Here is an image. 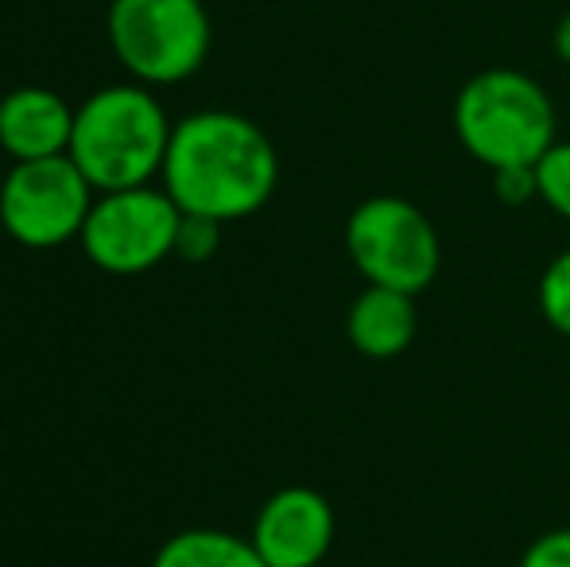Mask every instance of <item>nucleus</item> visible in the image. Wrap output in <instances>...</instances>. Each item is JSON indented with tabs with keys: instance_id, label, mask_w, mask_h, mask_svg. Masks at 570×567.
<instances>
[{
	"instance_id": "obj_15",
	"label": "nucleus",
	"mask_w": 570,
	"mask_h": 567,
	"mask_svg": "<svg viewBox=\"0 0 570 567\" xmlns=\"http://www.w3.org/2000/svg\"><path fill=\"white\" fill-rule=\"evenodd\" d=\"M517 567H570V529H548L524 548Z\"/></svg>"
},
{
	"instance_id": "obj_3",
	"label": "nucleus",
	"mask_w": 570,
	"mask_h": 567,
	"mask_svg": "<svg viewBox=\"0 0 570 567\" xmlns=\"http://www.w3.org/2000/svg\"><path fill=\"white\" fill-rule=\"evenodd\" d=\"M454 133L489 172L535 167L556 144V106L532 75L489 67L458 90Z\"/></svg>"
},
{
	"instance_id": "obj_8",
	"label": "nucleus",
	"mask_w": 570,
	"mask_h": 567,
	"mask_svg": "<svg viewBox=\"0 0 570 567\" xmlns=\"http://www.w3.org/2000/svg\"><path fill=\"white\" fill-rule=\"evenodd\" d=\"M248 540L268 567H318L334 545V509L311 486H284L261 506Z\"/></svg>"
},
{
	"instance_id": "obj_16",
	"label": "nucleus",
	"mask_w": 570,
	"mask_h": 567,
	"mask_svg": "<svg viewBox=\"0 0 570 567\" xmlns=\"http://www.w3.org/2000/svg\"><path fill=\"white\" fill-rule=\"evenodd\" d=\"M493 187L504 206H524L532 198H540L535 195V167H504V172H493Z\"/></svg>"
},
{
	"instance_id": "obj_7",
	"label": "nucleus",
	"mask_w": 570,
	"mask_h": 567,
	"mask_svg": "<svg viewBox=\"0 0 570 567\" xmlns=\"http://www.w3.org/2000/svg\"><path fill=\"white\" fill-rule=\"evenodd\" d=\"M90 206L94 187L70 156L23 159L0 183V222L28 250H55L82 237Z\"/></svg>"
},
{
	"instance_id": "obj_9",
	"label": "nucleus",
	"mask_w": 570,
	"mask_h": 567,
	"mask_svg": "<svg viewBox=\"0 0 570 567\" xmlns=\"http://www.w3.org/2000/svg\"><path fill=\"white\" fill-rule=\"evenodd\" d=\"M75 133V109L43 86H20L0 98V148L23 164V159H51L70 151Z\"/></svg>"
},
{
	"instance_id": "obj_12",
	"label": "nucleus",
	"mask_w": 570,
	"mask_h": 567,
	"mask_svg": "<svg viewBox=\"0 0 570 567\" xmlns=\"http://www.w3.org/2000/svg\"><path fill=\"white\" fill-rule=\"evenodd\" d=\"M535 195L570 222V140H556L535 164Z\"/></svg>"
},
{
	"instance_id": "obj_2",
	"label": "nucleus",
	"mask_w": 570,
	"mask_h": 567,
	"mask_svg": "<svg viewBox=\"0 0 570 567\" xmlns=\"http://www.w3.org/2000/svg\"><path fill=\"white\" fill-rule=\"evenodd\" d=\"M171 129L164 106L144 86H109L75 109L67 156L101 195L136 190L164 172Z\"/></svg>"
},
{
	"instance_id": "obj_18",
	"label": "nucleus",
	"mask_w": 570,
	"mask_h": 567,
	"mask_svg": "<svg viewBox=\"0 0 570 567\" xmlns=\"http://www.w3.org/2000/svg\"><path fill=\"white\" fill-rule=\"evenodd\" d=\"M109 4H114V0H109Z\"/></svg>"
},
{
	"instance_id": "obj_1",
	"label": "nucleus",
	"mask_w": 570,
	"mask_h": 567,
	"mask_svg": "<svg viewBox=\"0 0 570 567\" xmlns=\"http://www.w3.org/2000/svg\"><path fill=\"white\" fill-rule=\"evenodd\" d=\"M159 175L183 214L237 222L272 198L279 159L261 125L229 109H206L171 129Z\"/></svg>"
},
{
	"instance_id": "obj_5",
	"label": "nucleus",
	"mask_w": 570,
	"mask_h": 567,
	"mask_svg": "<svg viewBox=\"0 0 570 567\" xmlns=\"http://www.w3.org/2000/svg\"><path fill=\"white\" fill-rule=\"evenodd\" d=\"M109 43L132 78L171 86L210 55V16L203 0H114Z\"/></svg>"
},
{
	"instance_id": "obj_11",
	"label": "nucleus",
	"mask_w": 570,
	"mask_h": 567,
	"mask_svg": "<svg viewBox=\"0 0 570 567\" xmlns=\"http://www.w3.org/2000/svg\"><path fill=\"white\" fill-rule=\"evenodd\" d=\"M151 567H268L253 540L226 529H187L164 540Z\"/></svg>"
},
{
	"instance_id": "obj_10",
	"label": "nucleus",
	"mask_w": 570,
	"mask_h": 567,
	"mask_svg": "<svg viewBox=\"0 0 570 567\" xmlns=\"http://www.w3.org/2000/svg\"><path fill=\"white\" fill-rule=\"evenodd\" d=\"M415 295L396 292V287L368 284L357 300L350 303L345 315V334H350L353 350L376 362L400 358L415 339Z\"/></svg>"
},
{
	"instance_id": "obj_14",
	"label": "nucleus",
	"mask_w": 570,
	"mask_h": 567,
	"mask_svg": "<svg viewBox=\"0 0 570 567\" xmlns=\"http://www.w3.org/2000/svg\"><path fill=\"white\" fill-rule=\"evenodd\" d=\"M218 237H222V222L190 218V214H183L179 245H175V253L187 257V261H210L214 250H218Z\"/></svg>"
},
{
	"instance_id": "obj_13",
	"label": "nucleus",
	"mask_w": 570,
	"mask_h": 567,
	"mask_svg": "<svg viewBox=\"0 0 570 567\" xmlns=\"http://www.w3.org/2000/svg\"><path fill=\"white\" fill-rule=\"evenodd\" d=\"M535 300H540V311L559 334L570 339V250L559 253L540 276V287H535Z\"/></svg>"
},
{
	"instance_id": "obj_17",
	"label": "nucleus",
	"mask_w": 570,
	"mask_h": 567,
	"mask_svg": "<svg viewBox=\"0 0 570 567\" xmlns=\"http://www.w3.org/2000/svg\"><path fill=\"white\" fill-rule=\"evenodd\" d=\"M551 47H556L559 62H567V67H570V8H567L563 16H559V23H556V36H551Z\"/></svg>"
},
{
	"instance_id": "obj_4",
	"label": "nucleus",
	"mask_w": 570,
	"mask_h": 567,
	"mask_svg": "<svg viewBox=\"0 0 570 567\" xmlns=\"http://www.w3.org/2000/svg\"><path fill=\"white\" fill-rule=\"evenodd\" d=\"M345 250L368 284L420 295L443 268V245L431 218L400 195H373L345 222Z\"/></svg>"
},
{
	"instance_id": "obj_6",
	"label": "nucleus",
	"mask_w": 570,
	"mask_h": 567,
	"mask_svg": "<svg viewBox=\"0 0 570 567\" xmlns=\"http://www.w3.org/2000/svg\"><path fill=\"white\" fill-rule=\"evenodd\" d=\"M183 211L167 190L136 187L94 198L82 226V250L114 276H136L167 261L179 245Z\"/></svg>"
}]
</instances>
